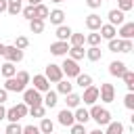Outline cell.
<instances>
[{
	"mask_svg": "<svg viewBox=\"0 0 134 134\" xmlns=\"http://www.w3.org/2000/svg\"><path fill=\"white\" fill-rule=\"evenodd\" d=\"M29 82H31V75H29L27 71H17L13 77H6L4 90H6V92H23Z\"/></svg>",
	"mask_w": 134,
	"mask_h": 134,
	"instance_id": "1",
	"label": "cell"
},
{
	"mask_svg": "<svg viewBox=\"0 0 134 134\" xmlns=\"http://www.w3.org/2000/svg\"><path fill=\"white\" fill-rule=\"evenodd\" d=\"M90 119H94L98 126H107L109 121H111V113H109V109H105V107H100V105H90Z\"/></svg>",
	"mask_w": 134,
	"mask_h": 134,
	"instance_id": "2",
	"label": "cell"
},
{
	"mask_svg": "<svg viewBox=\"0 0 134 134\" xmlns=\"http://www.w3.org/2000/svg\"><path fill=\"white\" fill-rule=\"evenodd\" d=\"M61 71H63V75H67V80H69V77H75L77 73H82L77 61H73V59H69V57H65V61H63V65H61Z\"/></svg>",
	"mask_w": 134,
	"mask_h": 134,
	"instance_id": "3",
	"label": "cell"
},
{
	"mask_svg": "<svg viewBox=\"0 0 134 134\" xmlns=\"http://www.w3.org/2000/svg\"><path fill=\"white\" fill-rule=\"evenodd\" d=\"M23 103H25L27 107L42 105V92H38L36 88H25V90H23Z\"/></svg>",
	"mask_w": 134,
	"mask_h": 134,
	"instance_id": "4",
	"label": "cell"
},
{
	"mask_svg": "<svg viewBox=\"0 0 134 134\" xmlns=\"http://www.w3.org/2000/svg\"><path fill=\"white\" fill-rule=\"evenodd\" d=\"M44 75H46V80L48 82H59V80H63V71H61V65H54V63H48L46 65V69H44Z\"/></svg>",
	"mask_w": 134,
	"mask_h": 134,
	"instance_id": "5",
	"label": "cell"
},
{
	"mask_svg": "<svg viewBox=\"0 0 134 134\" xmlns=\"http://www.w3.org/2000/svg\"><path fill=\"white\" fill-rule=\"evenodd\" d=\"M98 98L103 100V103H113L115 100V88H113V84H100V88H98Z\"/></svg>",
	"mask_w": 134,
	"mask_h": 134,
	"instance_id": "6",
	"label": "cell"
},
{
	"mask_svg": "<svg viewBox=\"0 0 134 134\" xmlns=\"http://www.w3.org/2000/svg\"><path fill=\"white\" fill-rule=\"evenodd\" d=\"M6 61H10V63H19V61H23V50H19L17 46H4V54H2Z\"/></svg>",
	"mask_w": 134,
	"mask_h": 134,
	"instance_id": "7",
	"label": "cell"
},
{
	"mask_svg": "<svg viewBox=\"0 0 134 134\" xmlns=\"http://www.w3.org/2000/svg\"><path fill=\"white\" fill-rule=\"evenodd\" d=\"M80 98L84 100V105H94V103L98 100V88H96V86H88V88H84V94H82Z\"/></svg>",
	"mask_w": 134,
	"mask_h": 134,
	"instance_id": "8",
	"label": "cell"
},
{
	"mask_svg": "<svg viewBox=\"0 0 134 134\" xmlns=\"http://www.w3.org/2000/svg\"><path fill=\"white\" fill-rule=\"evenodd\" d=\"M67 50H69V42L57 40V42H52V44H50V52H52L54 57H65V54H67Z\"/></svg>",
	"mask_w": 134,
	"mask_h": 134,
	"instance_id": "9",
	"label": "cell"
},
{
	"mask_svg": "<svg viewBox=\"0 0 134 134\" xmlns=\"http://www.w3.org/2000/svg\"><path fill=\"white\" fill-rule=\"evenodd\" d=\"M57 119H59V124L61 126H65V128H69L71 124H75V119H73V111L71 109H63V111H59V115H57Z\"/></svg>",
	"mask_w": 134,
	"mask_h": 134,
	"instance_id": "10",
	"label": "cell"
},
{
	"mask_svg": "<svg viewBox=\"0 0 134 134\" xmlns=\"http://www.w3.org/2000/svg\"><path fill=\"white\" fill-rule=\"evenodd\" d=\"M107 19H109V23H111V25H121V23H124V19H126V13H124V10H119V8H111V10L107 13Z\"/></svg>",
	"mask_w": 134,
	"mask_h": 134,
	"instance_id": "11",
	"label": "cell"
},
{
	"mask_svg": "<svg viewBox=\"0 0 134 134\" xmlns=\"http://www.w3.org/2000/svg\"><path fill=\"white\" fill-rule=\"evenodd\" d=\"M126 69H128V67H126L124 61H111V63H109V73H111L113 77H121V75L126 73Z\"/></svg>",
	"mask_w": 134,
	"mask_h": 134,
	"instance_id": "12",
	"label": "cell"
},
{
	"mask_svg": "<svg viewBox=\"0 0 134 134\" xmlns=\"http://www.w3.org/2000/svg\"><path fill=\"white\" fill-rule=\"evenodd\" d=\"M103 25V19H100V15H96V13H90L88 17H86V27L90 29V31H98V27Z\"/></svg>",
	"mask_w": 134,
	"mask_h": 134,
	"instance_id": "13",
	"label": "cell"
},
{
	"mask_svg": "<svg viewBox=\"0 0 134 134\" xmlns=\"http://www.w3.org/2000/svg\"><path fill=\"white\" fill-rule=\"evenodd\" d=\"M98 34H100V38H103V40H111V38H115L117 27H115V25H111V23H103V25L98 27Z\"/></svg>",
	"mask_w": 134,
	"mask_h": 134,
	"instance_id": "14",
	"label": "cell"
},
{
	"mask_svg": "<svg viewBox=\"0 0 134 134\" xmlns=\"http://www.w3.org/2000/svg\"><path fill=\"white\" fill-rule=\"evenodd\" d=\"M34 88H36L38 92H46V90H50V82L46 80V75H44V73L34 75Z\"/></svg>",
	"mask_w": 134,
	"mask_h": 134,
	"instance_id": "15",
	"label": "cell"
},
{
	"mask_svg": "<svg viewBox=\"0 0 134 134\" xmlns=\"http://www.w3.org/2000/svg\"><path fill=\"white\" fill-rule=\"evenodd\" d=\"M57 103H59L57 92H54V90H46L44 96H42V105H44L46 109H52V107H57Z\"/></svg>",
	"mask_w": 134,
	"mask_h": 134,
	"instance_id": "16",
	"label": "cell"
},
{
	"mask_svg": "<svg viewBox=\"0 0 134 134\" xmlns=\"http://www.w3.org/2000/svg\"><path fill=\"white\" fill-rule=\"evenodd\" d=\"M117 34L121 36V40H132L134 38V23H121Z\"/></svg>",
	"mask_w": 134,
	"mask_h": 134,
	"instance_id": "17",
	"label": "cell"
},
{
	"mask_svg": "<svg viewBox=\"0 0 134 134\" xmlns=\"http://www.w3.org/2000/svg\"><path fill=\"white\" fill-rule=\"evenodd\" d=\"M21 8H23V0H6V13L8 15L17 17L21 13Z\"/></svg>",
	"mask_w": 134,
	"mask_h": 134,
	"instance_id": "18",
	"label": "cell"
},
{
	"mask_svg": "<svg viewBox=\"0 0 134 134\" xmlns=\"http://www.w3.org/2000/svg\"><path fill=\"white\" fill-rule=\"evenodd\" d=\"M46 19H50V23L52 25H63V21H65V13L61 10V8H54V10H50L48 13V17Z\"/></svg>",
	"mask_w": 134,
	"mask_h": 134,
	"instance_id": "19",
	"label": "cell"
},
{
	"mask_svg": "<svg viewBox=\"0 0 134 134\" xmlns=\"http://www.w3.org/2000/svg\"><path fill=\"white\" fill-rule=\"evenodd\" d=\"M73 119H75L77 124H84V126H86V121L90 119L88 109H84V107H75V111H73Z\"/></svg>",
	"mask_w": 134,
	"mask_h": 134,
	"instance_id": "20",
	"label": "cell"
},
{
	"mask_svg": "<svg viewBox=\"0 0 134 134\" xmlns=\"http://www.w3.org/2000/svg\"><path fill=\"white\" fill-rule=\"evenodd\" d=\"M67 54H69V59H73V61H82V59L86 57V50H84V46H69Z\"/></svg>",
	"mask_w": 134,
	"mask_h": 134,
	"instance_id": "21",
	"label": "cell"
},
{
	"mask_svg": "<svg viewBox=\"0 0 134 134\" xmlns=\"http://www.w3.org/2000/svg\"><path fill=\"white\" fill-rule=\"evenodd\" d=\"M69 92H73V84L69 82V80H59L57 82V94H69Z\"/></svg>",
	"mask_w": 134,
	"mask_h": 134,
	"instance_id": "22",
	"label": "cell"
},
{
	"mask_svg": "<svg viewBox=\"0 0 134 134\" xmlns=\"http://www.w3.org/2000/svg\"><path fill=\"white\" fill-rule=\"evenodd\" d=\"M48 13H50V8H48L46 4H42V2L34 6V19H44V21H46Z\"/></svg>",
	"mask_w": 134,
	"mask_h": 134,
	"instance_id": "23",
	"label": "cell"
},
{
	"mask_svg": "<svg viewBox=\"0 0 134 134\" xmlns=\"http://www.w3.org/2000/svg\"><path fill=\"white\" fill-rule=\"evenodd\" d=\"M86 59H88V61H92V63H96V61H100V59H103V50H100L98 46H90V48L86 50Z\"/></svg>",
	"mask_w": 134,
	"mask_h": 134,
	"instance_id": "24",
	"label": "cell"
},
{
	"mask_svg": "<svg viewBox=\"0 0 134 134\" xmlns=\"http://www.w3.org/2000/svg\"><path fill=\"white\" fill-rule=\"evenodd\" d=\"M75 84L80 88H88V86H92V75L90 73H77L75 75Z\"/></svg>",
	"mask_w": 134,
	"mask_h": 134,
	"instance_id": "25",
	"label": "cell"
},
{
	"mask_svg": "<svg viewBox=\"0 0 134 134\" xmlns=\"http://www.w3.org/2000/svg\"><path fill=\"white\" fill-rule=\"evenodd\" d=\"M40 134H52V130H54V121L52 119H48V117H42V121H40Z\"/></svg>",
	"mask_w": 134,
	"mask_h": 134,
	"instance_id": "26",
	"label": "cell"
},
{
	"mask_svg": "<svg viewBox=\"0 0 134 134\" xmlns=\"http://www.w3.org/2000/svg\"><path fill=\"white\" fill-rule=\"evenodd\" d=\"M105 134H124V124L121 121H109L107 124V130H105Z\"/></svg>",
	"mask_w": 134,
	"mask_h": 134,
	"instance_id": "27",
	"label": "cell"
},
{
	"mask_svg": "<svg viewBox=\"0 0 134 134\" xmlns=\"http://www.w3.org/2000/svg\"><path fill=\"white\" fill-rule=\"evenodd\" d=\"M71 27L69 25H57V38L59 40H63V42H67L69 40V36H71Z\"/></svg>",
	"mask_w": 134,
	"mask_h": 134,
	"instance_id": "28",
	"label": "cell"
},
{
	"mask_svg": "<svg viewBox=\"0 0 134 134\" xmlns=\"http://www.w3.org/2000/svg\"><path fill=\"white\" fill-rule=\"evenodd\" d=\"M17 73V67H15V63H10V61H6L2 67H0V75H4V77H13Z\"/></svg>",
	"mask_w": 134,
	"mask_h": 134,
	"instance_id": "29",
	"label": "cell"
},
{
	"mask_svg": "<svg viewBox=\"0 0 134 134\" xmlns=\"http://www.w3.org/2000/svg\"><path fill=\"white\" fill-rule=\"evenodd\" d=\"M67 98H65V103H67V109H75V107H80V103H82V98H80V94H75V92H69V94H65Z\"/></svg>",
	"mask_w": 134,
	"mask_h": 134,
	"instance_id": "30",
	"label": "cell"
},
{
	"mask_svg": "<svg viewBox=\"0 0 134 134\" xmlns=\"http://www.w3.org/2000/svg\"><path fill=\"white\" fill-rule=\"evenodd\" d=\"M69 46H84V42H86V36L84 34H75V31H71V36H69Z\"/></svg>",
	"mask_w": 134,
	"mask_h": 134,
	"instance_id": "31",
	"label": "cell"
},
{
	"mask_svg": "<svg viewBox=\"0 0 134 134\" xmlns=\"http://www.w3.org/2000/svg\"><path fill=\"white\" fill-rule=\"evenodd\" d=\"M121 80H124V84H126V88H128V92H134V71H130V69H126V73L121 75Z\"/></svg>",
	"mask_w": 134,
	"mask_h": 134,
	"instance_id": "32",
	"label": "cell"
},
{
	"mask_svg": "<svg viewBox=\"0 0 134 134\" xmlns=\"http://www.w3.org/2000/svg\"><path fill=\"white\" fill-rule=\"evenodd\" d=\"M29 29H31V34H42L44 31V19H31Z\"/></svg>",
	"mask_w": 134,
	"mask_h": 134,
	"instance_id": "33",
	"label": "cell"
},
{
	"mask_svg": "<svg viewBox=\"0 0 134 134\" xmlns=\"http://www.w3.org/2000/svg\"><path fill=\"white\" fill-rule=\"evenodd\" d=\"M27 115H31V117H44V115H46V107H44V105H36V107H29Z\"/></svg>",
	"mask_w": 134,
	"mask_h": 134,
	"instance_id": "34",
	"label": "cell"
},
{
	"mask_svg": "<svg viewBox=\"0 0 134 134\" xmlns=\"http://www.w3.org/2000/svg\"><path fill=\"white\" fill-rule=\"evenodd\" d=\"M100 40H103V38H100V34H98V31H90V34L86 36V42H88L90 46H98V44H100Z\"/></svg>",
	"mask_w": 134,
	"mask_h": 134,
	"instance_id": "35",
	"label": "cell"
},
{
	"mask_svg": "<svg viewBox=\"0 0 134 134\" xmlns=\"http://www.w3.org/2000/svg\"><path fill=\"white\" fill-rule=\"evenodd\" d=\"M21 130H23V126H19V121H8L4 134H21Z\"/></svg>",
	"mask_w": 134,
	"mask_h": 134,
	"instance_id": "36",
	"label": "cell"
},
{
	"mask_svg": "<svg viewBox=\"0 0 134 134\" xmlns=\"http://www.w3.org/2000/svg\"><path fill=\"white\" fill-rule=\"evenodd\" d=\"M15 111H17V115H19V119H21V117H27V111H29V107H27V105L21 100V103H17V105H15Z\"/></svg>",
	"mask_w": 134,
	"mask_h": 134,
	"instance_id": "37",
	"label": "cell"
},
{
	"mask_svg": "<svg viewBox=\"0 0 134 134\" xmlns=\"http://www.w3.org/2000/svg\"><path fill=\"white\" fill-rule=\"evenodd\" d=\"M117 8L124 10V13H128V10L134 8V0H117Z\"/></svg>",
	"mask_w": 134,
	"mask_h": 134,
	"instance_id": "38",
	"label": "cell"
},
{
	"mask_svg": "<svg viewBox=\"0 0 134 134\" xmlns=\"http://www.w3.org/2000/svg\"><path fill=\"white\" fill-rule=\"evenodd\" d=\"M13 46H17L19 50H25L27 46H29V40L25 38V36H17V40H15V44Z\"/></svg>",
	"mask_w": 134,
	"mask_h": 134,
	"instance_id": "39",
	"label": "cell"
},
{
	"mask_svg": "<svg viewBox=\"0 0 134 134\" xmlns=\"http://www.w3.org/2000/svg\"><path fill=\"white\" fill-rule=\"evenodd\" d=\"M132 48H134L132 40H119V52H132Z\"/></svg>",
	"mask_w": 134,
	"mask_h": 134,
	"instance_id": "40",
	"label": "cell"
},
{
	"mask_svg": "<svg viewBox=\"0 0 134 134\" xmlns=\"http://www.w3.org/2000/svg\"><path fill=\"white\" fill-rule=\"evenodd\" d=\"M69 130H71V134H88V132H86V126H84V124H77V121L71 124Z\"/></svg>",
	"mask_w": 134,
	"mask_h": 134,
	"instance_id": "41",
	"label": "cell"
},
{
	"mask_svg": "<svg viewBox=\"0 0 134 134\" xmlns=\"http://www.w3.org/2000/svg\"><path fill=\"white\" fill-rule=\"evenodd\" d=\"M124 105H126V109L134 111V92H128V94H126V98H124Z\"/></svg>",
	"mask_w": 134,
	"mask_h": 134,
	"instance_id": "42",
	"label": "cell"
},
{
	"mask_svg": "<svg viewBox=\"0 0 134 134\" xmlns=\"http://www.w3.org/2000/svg\"><path fill=\"white\" fill-rule=\"evenodd\" d=\"M21 13H23V17L27 19V21H31L34 19V6L29 4V6H25V8H21Z\"/></svg>",
	"mask_w": 134,
	"mask_h": 134,
	"instance_id": "43",
	"label": "cell"
},
{
	"mask_svg": "<svg viewBox=\"0 0 134 134\" xmlns=\"http://www.w3.org/2000/svg\"><path fill=\"white\" fill-rule=\"evenodd\" d=\"M21 134H40V128H38V126H31V124H29V126H25V128L21 130Z\"/></svg>",
	"mask_w": 134,
	"mask_h": 134,
	"instance_id": "44",
	"label": "cell"
},
{
	"mask_svg": "<svg viewBox=\"0 0 134 134\" xmlns=\"http://www.w3.org/2000/svg\"><path fill=\"white\" fill-rule=\"evenodd\" d=\"M107 42H109V50H111V52H119V40L111 38V40H107Z\"/></svg>",
	"mask_w": 134,
	"mask_h": 134,
	"instance_id": "45",
	"label": "cell"
},
{
	"mask_svg": "<svg viewBox=\"0 0 134 134\" xmlns=\"http://www.w3.org/2000/svg\"><path fill=\"white\" fill-rule=\"evenodd\" d=\"M100 4H103V0H86L88 8H100Z\"/></svg>",
	"mask_w": 134,
	"mask_h": 134,
	"instance_id": "46",
	"label": "cell"
},
{
	"mask_svg": "<svg viewBox=\"0 0 134 134\" xmlns=\"http://www.w3.org/2000/svg\"><path fill=\"white\" fill-rule=\"evenodd\" d=\"M6 100H8V92H6L4 88H0V105H4Z\"/></svg>",
	"mask_w": 134,
	"mask_h": 134,
	"instance_id": "47",
	"label": "cell"
},
{
	"mask_svg": "<svg viewBox=\"0 0 134 134\" xmlns=\"http://www.w3.org/2000/svg\"><path fill=\"white\" fill-rule=\"evenodd\" d=\"M6 117V109H4V105H0V121Z\"/></svg>",
	"mask_w": 134,
	"mask_h": 134,
	"instance_id": "48",
	"label": "cell"
},
{
	"mask_svg": "<svg viewBox=\"0 0 134 134\" xmlns=\"http://www.w3.org/2000/svg\"><path fill=\"white\" fill-rule=\"evenodd\" d=\"M0 13H6V0H0Z\"/></svg>",
	"mask_w": 134,
	"mask_h": 134,
	"instance_id": "49",
	"label": "cell"
},
{
	"mask_svg": "<svg viewBox=\"0 0 134 134\" xmlns=\"http://www.w3.org/2000/svg\"><path fill=\"white\" fill-rule=\"evenodd\" d=\"M88 134H105V132H103L100 128H96V130H92V132H88Z\"/></svg>",
	"mask_w": 134,
	"mask_h": 134,
	"instance_id": "50",
	"label": "cell"
},
{
	"mask_svg": "<svg viewBox=\"0 0 134 134\" xmlns=\"http://www.w3.org/2000/svg\"><path fill=\"white\" fill-rule=\"evenodd\" d=\"M27 2H29V4H31V6H36V4H40V2H42V0H27Z\"/></svg>",
	"mask_w": 134,
	"mask_h": 134,
	"instance_id": "51",
	"label": "cell"
},
{
	"mask_svg": "<svg viewBox=\"0 0 134 134\" xmlns=\"http://www.w3.org/2000/svg\"><path fill=\"white\" fill-rule=\"evenodd\" d=\"M4 54V44H0V57Z\"/></svg>",
	"mask_w": 134,
	"mask_h": 134,
	"instance_id": "52",
	"label": "cell"
},
{
	"mask_svg": "<svg viewBox=\"0 0 134 134\" xmlns=\"http://www.w3.org/2000/svg\"><path fill=\"white\" fill-rule=\"evenodd\" d=\"M52 2H54V4H61V2H65V0H52Z\"/></svg>",
	"mask_w": 134,
	"mask_h": 134,
	"instance_id": "53",
	"label": "cell"
},
{
	"mask_svg": "<svg viewBox=\"0 0 134 134\" xmlns=\"http://www.w3.org/2000/svg\"><path fill=\"white\" fill-rule=\"evenodd\" d=\"M103 2H105V0H103Z\"/></svg>",
	"mask_w": 134,
	"mask_h": 134,
	"instance_id": "54",
	"label": "cell"
}]
</instances>
